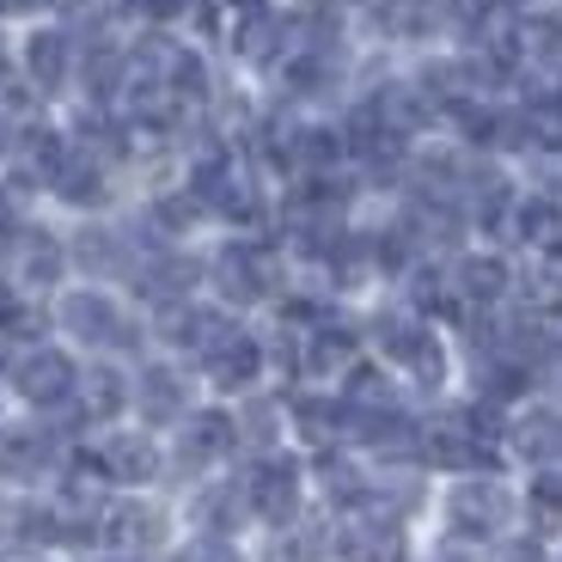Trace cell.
I'll list each match as a JSON object with an SVG mask.
<instances>
[{
  "label": "cell",
  "instance_id": "1",
  "mask_svg": "<svg viewBox=\"0 0 562 562\" xmlns=\"http://www.w3.org/2000/svg\"><path fill=\"white\" fill-rule=\"evenodd\" d=\"M61 318H68L74 337L104 342V349H128V342H135V324H128V318H123V312H116L104 294H74L68 306H61Z\"/></svg>",
  "mask_w": 562,
  "mask_h": 562
},
{
  "label": "cell",
  "instance_id": "2",
  "mask_svg": "<svg viewBox=\"0 0 562 562\" xmlns=\"http://www.w3.org/2000/svg\"><path fill=\"white\" fill-rule=\"evenodd\" d=\"M447 507H452V532L490 538V532H502V520H507V490L502 483H459Z\"/></svg>",
  "mask_w": 562,
  "mask_h": 562
},
{
  "label": "cell",
  "instance_id": "3",
  "mask_svg": "<svg viewBox=\"0 0 562 562\" xmlns=\"http://www.w3.org/2000/svg\"><path fill=\"white\" fill-rule=\"evenodd\" d=\"M251 507L263 514V520H288L300 507V471L288 459H263L251 471Z\"/></svg>",
  "mask_w": 562,
  "mask_h": 562
},
{
  "label": "cell",
  "instance_id": "4",
  "mask_svg": "<svg viewBox=\"0 0 562 562\" xmlns=\"http://www.w3.org/2000/svg\"><path fill=\"white\" fill-rule=\"evenodd\" d=\"M214 281H221L226 300H263L269 294V257L251 251V245H233V251H221V263H214Z\"/></svg>",
  "mask_w": 562,
  "mask_h": 562
},
{
  "label": "cell",
  "instance_id": "5",
  "mask_svg": "<svg viewBox=\"0 0 562 562\" xmlns=\"http://www.w3.org/2000/svg\"><path fill=\"white\" fill-rule=\"evenodd\" d=\"M13 380H19V392H25L31 404H56V397H68L74 367H68V355L37 349V355H25V361L13 367Z\"/></svg>",
  "mask_w": 562,
  "mask_h": 562
},
{
  "label": "cell",
  "instance_id": "6",
  "mask_svg": "<svg viewBox=\"0 0 562 562\" xmlns=\"http://www.w3.org/2000/svg\"><path fill=\"white\" fill-rule=\"evenodd\" d=\"M257 367H263V349H257L251 337H233V330H226V337L209 349V380L226 385V392L251 385V380H257Z\"/></svg>",
  "mask_w": 562,
  "mask_h": 562
},
{
  "label": "cell",
  "instance_id": "7",
  "mask_svg": "<svg viewBox=\"0 0 562 562\" xmlns=\"http://www.w3.org/2000/svg\"><path fill=\"white\" fill-rule=\"evenodd\" d=\"M104 477H116V483H147V477H154V447H147V440H135V435L104 440Z\"/></svg>",
  "mask_w": 562,
  "mask_h": 562
},
{
  "label": "cell",
  "instance_id": "8",
  "mask_svg": "<svg viewBox=\"0 0 562 562\" xmlns=\"http://www.w3.org/2000/svg\"><path fill=\"white\" fill-rule=\"evenodd\" d=\"M233 422L226 416H214V409H202L196 422H190V435H183V459L190 464H209V459H221V452H233Z\"/></svg>",
  "mask_w": 562,
  "mask_h": 562
},
{
  "label": "cell",
  "instance_id": "9",
  "mask_svg": "<svg viewBox=\"0 0 562 562\" xmlns=\"http://www.w3.org/2000/svg\"><path fill=\"white\" fill-rule=\"evenodd\" d=\"M459 294L477 300V306L502 300L507 294V263H502V257H464V263H459Z\"/></svg>",
  "mask_w": 562,
  "mask_h": 562
},
{
  "label": "cell",
  "instance_id": "10",
  "mask_svg": "<svg viewBox=\"0 0 562 562\" xmlns=\"http://www.w3.org/2000/svg\"><path fill=\"white\" fill-rule=\"evenodd\" d=\"M514 440H520L526 459H557L562 452V416L557 409H538V416H526L520 428H514Z\"/></svg>",
  "mask_w": 562,
  "mask_h": 562
},
{
  "label": "cell",
  "instance_id": "11",
  "mask_svg": "<svg viewBox=\"0 0 562 562\" xmlns=\"http://www.w3.org/2000/svg\"><path fill=\"white\" fill-rule=\"evenodd\" d=\"M380 25L392 37H422L435 25V0H380Z\"/></svg>",
  "mask_w": 562,
  "mask_h": 562
},
{
  "label": "cell",
  "instance_id": "12",
  "mask_svg": "<svg viewBox=\"0 0 562 562\" xmlns=\"http://www.w3.org/2000/svg\"><path fill=\"white\" fill-rule=\"evenodd\" d=\"M397 557H404L397 526L373 520V526H361V532H349V562H397Z\"/></svg>",
  "mask_w": 562,
  "mask_h": 562
},
{
  "label": "cell",
  "instance_id": "13",
  "mask_svg": "<svg viewBox=\"0 0 562 562\" xmlns=\"http://www.w3.org/2000/svg\"><path fill=\"white\" fill-rule=\"evenodd\" d=\"M140 409H147L154 422L178 416V409H183V385H178V373H166V367H154V373L140 380Z\"/></svg>",
  "mask_w": 562,
  "mask_h": 562
},
{
  "label": "cell",
  "instance_id": "14",
  "mask_svg": "<svg viewBox=\"0 0 562 562\" xmlns=\"http://www.w3.org/2000/svg\"><path fill=\"white\" fill-rule=\"evenodd\" d=\"M31 74H37V86H61V80H68V37H56V31L31 37Z\"/></svg>",
  "mask_w": 562,
  "mask_h": 562
},
{
  "label": "cell",
  "instance_id": "15",
  "mask_svg": "<svg viewBox=\"0 0 562 562\" xmlns=\"http://www.w3.org/2000/svg\"><path fill=\"white\" fill-rule=\"evenodd\" d=\"M520 233H526L532 245H557V233H562V202H550V196L520 202Z\"/></svg>",
  "mask_w": 562,
  "mask_h": 562
},
{
  "label": "cell",
  "instance_id": "16",
  "mask_svg": "<svg viewBox=\"0 0 562 562\" xmlns=\"http://www.w3.org/2000/svg\"><path fill=\"white\" fill-rule=\"evenodd\" d=\"M154 532H159V520L147 514V507H123V514L111 520V544H123V550L154 544Z\"/></svg>",
  "mask_w": 562,
  "mask_h": 562
},
{
  "label": "cell",
  "instance_id": "17",
  "mask_svg": "<svg viewBox=\"0 0 562 562\" xmlns=\"http://www.w3.org/2000/svg\"><path fill=\"white\" fill-rule=\"evenodd\" d=\"M349 349H355L349 330H318V337L306 342V367H312V373H330V367L349 361Z\"/></svg>",
  "mask_w": 562,
  "mask_h": 562
},
{
  "label": "cell",
  "instance_id": "18",
  "mask_svg": "<svg viewBox=\"0 0 562 562\" xmlns=\"http://www.w3.org/2000/svg\"><path fill=\"white\" fill-rule=\"evenodd\" d=\"M532 520L544 526V532H562V477L532 483Z\"/></svg>",
  "mask_w": 562,
  "mask_h": 562
},
{
  "label": "cell",
  "instance_id": "19",
  "mask_svg": "<svg viewBox=\"0 0 562 562\" xmlns=\"http://www.w3.org/2000/svg\"><path fill=\"white\" fill-rule=\"evenodd\" d=\"M526 43H532L538 56H562V19H532V25H526Z\"/></svg>",
  "mask_w": 562,
  "mask_h": 562
},
{
  "label": "cell",
  "instance_id": "20",
  "mask_svg": "<svg viewBox=\"0 0 562 562\" xmlns=\"http://www.w3.org/2000/svg\"><path fill=\"white\" fill-rule=\"evenodd\" d=\"M92 404H99V416H111V404H123V385H116L111 373H99V380H92Z\"/></svg>",
  "mask_w": 562,
  "mask_h": 562
},
{
  "label": "cell",
  "instance_id": "21",
  "mask_svg": "<svg viewBox=\"0 0 562 562\" xmlns=\"http://www.w3.org/2000/svg\"><path fill=\"white\" fill-rule=\"evenodd\" d=\"M183 562H233V550H226V544H196Z\"/></svg>",
  "mask_w": 562,
  "mask_h": 562
},
{
  "label": "cell",
  "instance_id": "22",
  "mask_svg": "<svg viewBox=\"0 0 562 562\" xmlns=\"http://www.w3.org/2000/svg\"><path fill=\"white\" fill-rule=\"evenodd\" d=\"M502 562H544V557H538V544H514V550H502Z\"/></svg>",
  "mask_w": 562,
  "mask_h": 562
},
{
  "label": "cell",
  "instance_id": "23",
  "mask_svg": "<svg viewBox=\"0 0 562 562\" xmlns=\"http://www.w3.org/2000/svg\"><path fill=\"white\" fill-rule=\"evenodd\" d=\"M25 7H37V0H0V13H25Z\"/></svg>",
  "mask_w": 562,
  "mask_h": 562
},
{
  "label": "cell",
  "instance_id": "24",
  "mask_svg": "<svg viewBox=\"0 0 562 562\" xmlns=\"http://www.w3.org/2000/svg\"><path fill=\"white\" fill-rule=\"evenodd\" d=\"M490 7H526V0H490Z\"/></svg>",
  "mask_w": 562,
  "mask_h": 562
},
{
  "label": "cell",
  "instance_id": "25",
  "mask_svg": "<svg viewBox=\"0 0 562 562\" xmlns=\"http://www.w3.org/2000/svg\"><path fill=\"white\" fill-rule=\"evenodd\" d=\"M245 7H263V0H245Z\"/></svg>",
  "mask_w": 562,
  "mask_h": 562
},
{
  "label": "cell",
  "instance_id": "26",
  "mask_svg": "<svg viewBox=\"0 0 562 562\" xmlns=\"http://www.w3.org/2000/svg\"><path fill=\"white\" fill-rule=\"evenodd\" d=\"M440 562H459V557H440Z\"/></svg>",
  "mask_w": 562,
  "mask_h": 562
},
{
  "label": "cell",
  "instance_id": "27",
  "mask_svg": "<svg viewBox=\"0 0 562 562\" xmlns=\"http://www.w3.org/2000/svg\"><path fill=\"white\" fill-rule=\"evenodd\" d=\"M557 562H562V557H557Z\"/></svg>",
  "mask_w": 562,
  "mask_h": 562
}]
</instances>
